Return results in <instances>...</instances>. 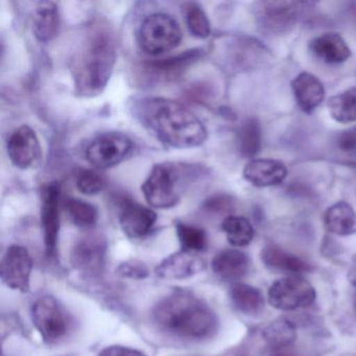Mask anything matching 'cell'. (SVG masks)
Masks as SVG:
<instances>
[{"label":"cell","instance_id":"1","mask_svg":"<svg viewBox=\"0 0 356 356\" xmlns=\"http://www.w3.org/2000/svg\"><path fill=\"white\" fill-rule=\"evenodd\" d=\"M133 115L162 145L177 149H195L205 143V124L183 104L159 97L135 99Z\"/></svg>","mask_w":356,"mask_h":356},{"label":"cell","instance_id":"2","mask_svg":"<svg viewBox=\"0 0 356 356\" xmlns=\"http://www.w3.org/2000/svg\"><path fill=\"white\" fill-rule=\"evenodd\" d=\"M116 58L113 31L105 22H95L87 31L70 64L76 95L82 97L101 95L113 74Z\"/></svg>","mask_w":356,"mask_h":356},{"label":"cell","instance_id":"3","mask_svg":"<svg viewBox=\"0 0 356 356\" xmlns=\"http://www.w3.org/2000/svg\"><path fill=\"white\" fill-rule=\"evenodd\" d=\"M156 326L179 339L201 341L218 330L216 312L204 300L188 291H175L154 307Z\"/></svg>","mask_w":356,"mask_h":356},{"label":"cell","instance_id":"4","mask_svg":"<svg viewBox=\"0 0 356 356\" xmlns=\"http://www.w3.org/2000/svg\"><path fill=\"white\" fill-rule=\"evenodd\" d=\"M205 176V168L184 162H161L152 168L141 185L147 204L157 209H170Z\"/></svg>","mask_w":356,"mask_h":356},{"label":"cell","instance_id":"5","mask_svg":"<svg viewBox=\"0 0 356 356\" xmlns=\"http://www.w3.org/2000/svg\"><path fill=\"white\" fill-rule=\"evenodd\" d=\"M314 3L304 1H260L255 5L256 22L272 36L289 34L309 12Z\"/></svg>","mask_w":356,"mask_h":356},{"label":"cell","instance_id":"6","mask_svg":"<svg viewBox=\"0 0 356 356\" xmlns=\"http://www.w3.org/2000/svg\"><path fill=\"white\" fill-rule=\"evenodd\" d=\"M182 38V30L178 22L165 13L147 16L138 30L139 47L145 54L154 57L177 49Z\"/></svg>","mask_w":356,"mask_h":356},{"label":"cell","instance_id":"7","mask_svg":"<svg viewBox=\"0 0 356 356\" xmlns=\"http://www.w3.org/2000/svg\"><path fill=\"white\" fill-rule=\"evenodd\" d=\"M135 143L128 135L120 132H107L95 137L85 156L95 168H111L129 159L134 153Z\"/></svg>","mask_w":356,"mask_h":356},{"label":"cell","instance_id":"8","mask_svg":"<svg viewBox=\"0 0 356 356\" xmlns=\"http://www.w3.org/2000/svg\"><path fill=\"white\" fill-rule=\"evenodd\" d=\"M33 324L47 343H55L67 334L70 318L63 306L53 296H43L31 310Z\"/></svg>","mask_w":356,"mask_h":356},{"label":"cell","instance_id":"9","mask_svg":"<svg viewBox=\"0 0 356 356\" xmlns=\"http://www.w3.org/2000/svg\"><path fill=\"white\" fill-rule=\"evenodd\" d=\"M314 287L299 276L279 279L268 289V302L279 310H295L312 305L316 300Z\"/></svg>","mask_w":356,"mask_h":356},{"label":"cell","instance_id":"10","mask_svg":"<svg viewBox=\"0 0 356 356\" xmlns=\"http://www.w3.org/2000/svg\"><path fill=\"white\" fill-rule=\"evenodd\" d=\"M8 156L18 170L36 168L42 159V147L37 133L28 124L16 129L7 143Z\"/></svg>","mask_w":356,"mask_h":356},{"label":"cell","instance_id":"11","mask_svg":"<svg viewBox=\"0 0 356 356\" xmlns=\"http://www.w3.org/2000/svg\"><path fill=\"white\" fill-rule=\"evenodd\" d=\"M60 201L61 186L59 183L55 181L45 185L41 195L40 218L45 252L49 257H55L57 254L60 233Z\"/></svg>","mask_w":356,"mask_h":356},{"label":"cell","instance_id":"12","mask_svg":"<svg viewBox=\"0 0 356 356\" xmlns=\"http://www.w3.org/2000/svg\"><path fill=\"white\" fill-rule=\"evenodd\" d=\"M32 270L33 260L28 249L22 245H10L1 260L0 276L3 282L10 289L28 293Z\"/></svg>","mask_w":356,"mask_h":356},{"label":"cell","instance_id":"13","mask_svg":"<svg viewBox=\"0 0 356 356\" xmlns=\"http://www.w3.org/2000/svg\"><path fill=\"white\" fill-rule=\"evenodd\" d=\"M107 241L99 233H88L74 243L72 264L74 268L87 275H97L103 270L107 255Z\"/></svg>","mask_w":356,"mask_h":356},{"label":"cell","instance_id":"14","mask_svg":"<svg viewBox=\"0 0 356 356\" xmlns=\"http://www.w3.org/2000/svg\"><path fill=\"white\" fill-rule=\"evenodd\" d=\"M268 49L250 37L237 36L226 47V62L232 70L247 72L257 67L266 59Z\"/></svg>","mask_w":356,"mask_h":356},{"label":"cell","instance_id":"15","mask_svg":"<svg viewBox=\"0 0 356 356\" xmlns=\"http://www.w3.org/2000/svg\"><path fill=\"white\" fill-rule=\"evenodd\" d=\"M157 222V214L151 208L126 200L122 205L120 225L122 232L132 239L143 238L149 234Z\"/></svg>","mask_w":356,"mask_h":356},{"label":"cell","instance_id":"16","mask_svg":"<svg viewBox=\"0 0 356 356\" xmlns=\"http://www.w3.org/2000/svg\"><path fill=\"white\" fill-rule=\"evenodd\" d=\"M205 268V262L193 252L181 251L166 257L156 268V275L165 280H183L199 274Z\"/></svg>","mask_w":356,"mask_h":356},{"label":"cell","instance_id":"17","mask_svg":"<svg viewBox=\"0 0 356 356\" xmlns=\"http://www.w3.org/2000/svg\"><path fill=\"white\" fill-rule=\"evenodd\" d=\"M205 54L206 51L203 47L187 49L172 57L145 62L143 68L158 78L175 79L180 76L185 70L200 61Z\"/></svg>","mask_w":356,"mask_h":356},{"label":"cell","instance_id":"18","mask_svg":"<svg viewBox=\"0 0 356 356\" xmlns=\"http://www.w3.org/2000/svg\"><path fill=\"white\" fill-rule=\"evenodd\" d=\"M243 178L256 187L276 186L287 176V168L275 159H253L245 164Z\"/></svg>","mask_w":356,"mask_h":356},{"label":"cell","instance_id":"19","mask_svg":"<svg viewBox=\"0 0 356 356\" xmlns=\"http://www.w3.org/2000/svg\"><path fill=\"white\" fill-rule=\"evenodd\" d=\"M291 89L298 107L305 113L314 112L325 99V88L322 82L310 72H304L298 74L291 81Z\"/></svg>","mask_w":356,"mask_h":356},{"label":"cell","instance_id":"20","mask_svg":"<svg viewBox=\"0 0 356 356\" xmlns=\"http://www.w3.org/2000/svg\"><path fill=\"white\" fill-rule=\"evenodd\" d=\"M60 14L55 1H39L33 15V35L37 41L47 43L59 34Z\"/></svg>","mask_w":356,"mask_h":356},{"label":"cell","instance_id":"21","mask_svg":"<svg viewBox=\"0 0 356 356\" xmlns=\"http://www.w3.org/2000/svg\"><path fill=\"white\" fill-rule=\"evenodd\" d=\"M309 49L314 57L327 64H341L351 57L346 41L335 33H327L312 39Z\"/></svg>","mask_w":356,"mask_h":356},{"label":"cell","instance_id":"22","mask_svg":"<svg viewBox=\"0 0 356 356\" xmlns=\"http://www.w3.org/2000/svg\"><path fill=\"white\" fill-rule=\"evenodd\" d=\"M260 257L264 266H268L270 270L286 273L291 276H298L312 270V266L305 260L289 252H285L284 250L276 245H268L262 249Z\"/></svg>","mask_w":356,"mask_h":356},{"label":"cell","instance_id":"23","mask_svg":"<svg viewBox=\"0 0 356 356\" xmlns=\"http://www.w3.org/2000/svg\"><path fill=\"white\" fill-rule=\"evenodd\" d=\"M249 258L238 250L227 249L214 256L212 270L218 278L235 281L243 278L249 270Z\"/></svg>","mask_w":356,"mask_h":356},{"label":"cell","instance_id":"24","mask_svg":"<svg viewBox=\"0 0 356 356\" xmlns=\"http://www.w3.org/2000/svg\"><path fill=\"white\" fill-rule=\"evenodd\" d=\"M324 224L327 230L339 236L356 233V212L350 204L337 202L328 208L324 214Z\"/></svg>","mask_w":356,"mask_h":356},{"label":"cell","instance_id":"25","mask_svg":"<svg viewBox=\"0 0 356 356\" xmlns=\"http://www.w3.org/2000/svg\"><path fill=\"white\" fill-rule=\"evenodd\" d=\"M231 302L241 314L257 316L264 308V299L259 289L245 283H236L231 287Z\"/></svg>","mask_w":356,"mask_h":356},{"label":"cell","instance_id":"26","mask_svg":"<svg viewBox=\"0 0 356 356\" xmlns=\"http://www.w3.org/2000/svg\"><path fill=\"white\" fill-rule=\"evenodd\" d=\"M261 126L257 118H250L237 129V147L241 156L254 158L261 149Z\"/></svg>","mask_w":356,"mask_h":356},{"label":"cell","instance_id":"27","mask_svg":"<svg viewBox=\"0 0 356 356\" xmlns=\"http://www.w3.org/2000/svg\"><path fill=\"white\" fill-rule=\"evenodd\" d=\"M329 113L339 124L356 122V87L348 89L329 99Z\"/></svg>","mask_w":356,"mask_h":356},{"label":"cell","instance_id":"28","mask_svg":"<svg viewBox=\"0 0 356 356\" xmlns=\"http://www.w3.org/2000/svg\"><path fill=\"white\" fill-rule=\"evenodd\" d=\"M262 337L266 343L276 349L289 347L297 339L295 325L285 318H278L264 329Z\"/></svg>","mask_w":356,"mask_h":356},{"label":"cell","instance_id":"29","mask_svg":"<svg viewBox=\"0 0 356 356\" xmlns=\"http://www.w3.org/2000/svg\"><path fill=\"white\" fill-rule=\"evenodd\" d=\"M222 229L229 243L234 247H245L253 241L255 235L251 222L243 216H227L222 220Z\"/></svg>","mask_w":356,"mask_h":356},{"label":"cell","instance_id":"30","mask_svg":"<svg viewBox=\"0 0 356 356\" xmlns=\"http://www.w3.org/2000/svg\"><path fill=\"white\" fill-rule=\"evenodd\" d=\"M63 206L70 220L80 228H92L99 220L97 208L88 202L76 197H67L64 201Z\"/></svg>","mask_w":356,"mask_h":356},{"label":"cell","instance_id":"31","mask_svg":"<svg viewBox=\"0 0 356 356\" xmlns=\"http://www.w3.org/2000/svg\"><path fill=\"white\" fill-rule=\"evenodd\" d=\"M185 22L189 32L195 38L206 39L211 35L209 18L201 5L187 3L184 6Z\"/></svg>","mask_w":356,"mask_h":356},{"label":"cell","instance_id":"32","mask_svg":"<svg viewBox=\"0 0 356 356\" xmlns=\"http://www.w3.org/2000/svg\"><path fill=\"white\" fill-rule=\"evenodd\" d=\"M176 232L181 245L185 251L201 252L207 247V234L205 231L193 225L178 222Z\"/></svg>","mask_w":356,"mask_h":356},{"label":"cell","instance_id":"33","mask_svg":"<svg viewBox=\"0 0 356 356\" xmlns=\"http://www.w3.org/2000/svg\"><path fill=\"white\" fill-rule=\"evenodd\" d=\"M76 188L83 195H99L105 188V181L92 170H81L76 179Z\"/></svg>","mask_w":356,"mask_h":356},{"label":"cell","instance_id":"34","mask_svg":"<svg viewBox=\"0 0 356 356\" xmlns=\"http://www.w3.org/2000/svg\"><path fill=\"white\" fill-rule=\"evenodd\" d=\"M118 273L127 278L143 279L147 276V268L141 262H124L118 268Z\"/></svg>","mask_w":356,"mask_h":356},{"label":"cell","instance_id":"35","mask_svg":"<svg viewBox=\"0 0 356 356\" xmlns=\"http://www.w3.org/2000/svg\"><path fill=\"white\" fill-rule=\"evenodd\" d=\"M337 145L343 152H348V153L356 152V126L339 133L337 137Z\"/></svg>","mask_w":356,"mask_h":356},{"label":"cell","instance_id":"36","mask_svg":"<svg viewBox=\"0 0 356 356\" xmlns=\"http://www.w3.org/2000/svg\"><path fill=\"white\" fill-rule=\"evenodd\" d=\"M232 207V201L226 195H216L206 201L205 208L209 211H228Z\"/></svg>","mask_w":356,"mask_h":356},{"label":"cell","instance_id":"37","mask_svg":"<svg viewBox=\"0 0 356 356\" xmlns=\"http://www.w3.org/2000/svg\"><path fill=\"white\" fill-rule=\"evenodd\" d=\"M99 356H147L139 350L124 346L114 345L104 348L99 353Z\"/></svg>","mask_w":356,"mask_h":356},{"label":"cell","instance_id":"38","mask_svg":"<svg viewBox=\"0 0 356 356\" xmlns=\"http://www.w3.org/2000/svg\"><path fill=\"white\" fill-rule=\"evenodd\" d=\"M348 279H349L350 283L352 285L356 286V260L352 264L351 268H349Z\"/></svg>","mask_w":356,"mask_h":356},{"label":"cell","instance_id":"39","mask_svg":"<svg viewBox=\"0 0 356 356\" xmlns=\"http://www.w3.org/2000/svg\"><path fill=\"white\" fill-rule=\"evenodd\" d=\"M354 305H355V308H356V296H355V299H354Z\"/></svg>","mask_w":356,"mask_h":356}]
</instances>
